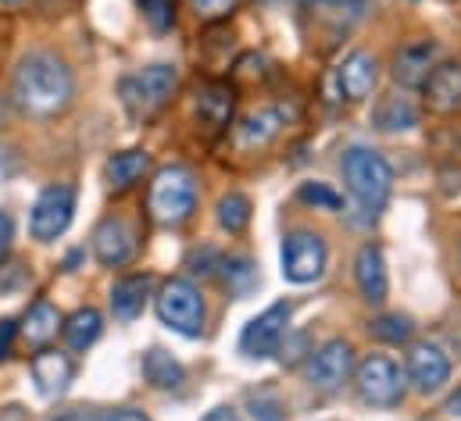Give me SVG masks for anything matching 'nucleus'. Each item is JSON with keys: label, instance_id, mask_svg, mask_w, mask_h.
Segmentation results:
<instances>
[{"label": "nucleus", "instance_id": "39", "mask_svg": "<svg viewBox=\"0 0 461 421\" xmlns=\"http://www.w3.org/2000/svg\"><path fill=\"white\" fill-rule=\"evenodd\" d=\"M50 421H104L101 415H90V411H68V415H58Z\"/></svg>", "mask_w": 461, "mask_h": 421}, {"label": "nucleus", "instance_id": "9", "mask_svg": "<svg viewBox=\"0 0 461 421\" xmlns=\"http://www.w3.org/2000/svg\"><path fill=\"white\" fill-rule=\"evenodd\" d=\"M290 315H294V308L286 300H279L268 311L250 318L243 325V332H240V354L243 357H254V361H265V357L279 354V343L290 332Z\"/></svg>", "mask_w": 461, "mask_h": 421}, {"label": "nucleus", "instance_id": "25", "mask_svg": "<svg viewBox=\"0 0 461 421\" xmlns=\"http://www.w3.org/2000/svg\"><path fill=\"white\" fill-rule=\"evenodd\" d=\"M61 332H65V339H68L72 350H86V346H94V343L101 339L104 318H101L97 308H79L76 315L61 325Z\"/></svg>", "mask_w": 461, "mask_h": 421}, {"label": "nucleus", "instance_id": "36", "mask_svg": "<svg viewBox=\"0 0 461 421\" xmlns=\"http://www.w3.org/2000/svg\"><path fill=\"white\" fill-rule=\"evenodd\" d=\"M11 236H14V221H11L7 210H0V257H4L7 246H11Z\"/></svg>", "mask_w": 461, "mask_h": 421}, {"label": "nucleus", "instance_id": "10", "mask_svg": "<svg viewBox=\"0 0 461 421\" xmlns=\"http://www.w3.org/2000/svg\"><path fill=\"white\" fill-rule=\"evenodd\" d=\"M94 254L104 268H125L136 261L140 254V236H136V225L122 214L104 218L97 228H94Z\"/></svg>", "mask_w": 461, "mask_h": 421}, {"label": "nucleus", "instance_id": "37", "mask_svg": "<svg viewBox=\"0 0 461 421\" xmlns=\"http://www.w3.org/2000/svg\"><path fill=\"white\" fill-rule=\"evenodd\" d=\"M201 421H240V415L232 408H215V411H208Z\"/></svg>", "mask_w": 461, "mask_h": 421}, {"label": "nucleus", "instance_id": "31", "mask_svg": "<svg viewBox=\"0 0 461 421\" xmlns=\"http://www.w3.org/2000/svg\"><path fill=\"white\" fill-rule=\"evenodd\" d=\"M297 197L304 201V204H312V208H322V210H340V193H333L326 183H304L301 190H297Z\"/></svg>", "mask_w": 461, "mask_h": 421}, {"label": "nucleus", "instance_id": "43", "mask_svg": "<svg viewBox=\"0 0 461 421\" xmlns=\"http://www.w3.org/2000/svg\"><path fill=\"white\" fill-rule=\"evenodd\" d=\"M458 139H461V132H458Z\"/></svg>", "mask_w": 461, "mask_h": 421}, {"label": "nucleus", "instance_id": "13", "mask_svg": "<svg viewBox=\"0 0 461 421\" xmlns=\"http://www.w3.org/2000/svg\"><path fill=\"white\" fill-rule=\"evenodd\" d=\"M29 372H32L36 393H40V397H47V400H58V397H65V393H68L72 375H76V364H72V357H68V354H61V350H50V346H47V350H36V354H32Z\"/></svg>", "mask_w": 461, "mask_h": 421}, {"label": "nucleus", "instance_id": "1", "mask_svg": "<svg viewBox=\"0 0 461 421\" xmlns=\"http://www.w3.org/2000/svg\"><path fill=\"white\" fill-rule=\"evenodd\" d=\"M76 94V79L72 68L58 58V54H29L22 58V65L14 68V83H11V97L32 118H54L72 104Z\"/></svg>", "mask_w": 461, "mask_h": 421}, {"label": "nucleus", "instance_id": "35", "mask_svg": "<svg viewBox=\"0 0 461 421\" xmlns=\"http://www.w3.org/2000/svg\"><path fill=\"white\" fill-rule=\"evenodd\" d=\"M14 336H18V325H14L11 318H4V321H0V361L11 357V343H14Z\"/></svg>", "mask_w": 461, "mask_h": 421}, {"label": "nucleus", "instance_id": "27", "mask_svg": "<svg viewBox=\"0 0 461 421\" xmlns=\"http://www.w3.org/2000/svg\"><path fill=\"white\" fill-rule=\"evenodd\" d=\"M222 268V279H226V290L232 297H247L254 286H258V268L247 261V257H230L219 264Z\"/></svg>", "mask_w": 461, "mask_h": 421}, {"label": "nucleus", "instance_id": "14", "mask_svg": "<svg viewBox=\"0 0 461 421\" xmlns=\"http://www.w3.org/2000/svg\"><path fill=\"white\" fill-rule=\"evenodd\" d=\"M440 65V43L422 40V43H408L397 50L393 58V79L404 90H422V83L429 79V72Z\"/></svg>", "mask_w": 461, "mask_h": 421}, {"label": "nucleus", "instance_id": "2", "mask_svg": "<svg viewBox=\"0 0 461 421\" xmlns=\"http://www.w3.org/2000/svg\"><path fill=\"white\" fill-rule=\"evenodd\" d=\"M344 183L350 190V197L357 201V208L365 210L368 218H375L379 210L386 208L390 190H393V168L390 161L372 150V147H350L344 154Z\"/></svg>", "mask_w": 461, "mask_h": 421}, {"label": "nucleus", "instance_id": "21", "mask_svg": "<svg viewBox=\"0 0 461 421\" xmlns=\"http://www.w3.org/2000/svg\"><path fill=\"white\" fill-rule=\"evenodd\" d=\"M147 172H150V154L147 150H122V154H112L104 161V183L115 193L132 190Z\"/></svg>", "mask_w": 461, "mask_h": 421}, {"label": "nucleus", "instance_id": "42", "mask_svg": "<svg viewBox=\"0 0 461 421\" xmlns=\"http://www.w3.org/2000/svg\"><path fill=\"white\" fill-rule=\"evenodd\" d=\"M4 4H14V0H4Z\"/></svg>", "mask_w": 461, "mask_h": 421}, {"label": "nucleus", "instance_id": "6", "mask_svg": "<svg viewBox=\"0 0 461 421\" xmlns=\"http://www.w3.org/2000/svg\"><path fill=\"white\" fill-rule=\"evenodd\" d=\"M326 239L312 228H294L286 239H283V250H279V264H283V279L286 282H297V286H308V282H319L322 272H326Z\"/></svg>", "mask_w": 461, "mask_h": 421}, {"label": "nucleus", "instance_id": "32", "mask_svg": "<svg viewBox=\"0 0 461 421\" xmlns=\"http://www.w3.org/2000/svg\"><path fill=\"white\" fill-rule=\"evenodd\" d=\"M236 4H240V0H194V11H197V18H204V22H219V18H230V11Z\"/></svg>", "mask_w": 461, "mask_h": 421}, {"label": "nucleus", "instance_id": "17", "mask_svg": "<svg viewBox=\"0 0 461 421\" xmlns=\"http://www.w3.org/2000/svg\"><path fill=\"white\" fill-rule=\"evenodd\" d=\"M354 279H357V290L368 304H383L386 293H390V275H386V261H383V250L375 243H365L357 254H354Z\"/></svg>", "mask_w": 461, "mask_h": 421}, {"label": "nucleus", "instance_id": "24", "mask_svg": "<svg viewBox=\"0 0 461 421\" xmlns=\"http://www.w3.org/2000/svg\"><path fill=\"white\" fill-rule=\"evenodd\" d=\"M143 379L154 386V390H179L183 382H186V368L172 357V354H165V350H147L143 354Z\"/></svg>", "mask_w": 461, "mask_h": 421}, {"label": "nucleus", "instance_id": "20", "mask_svg": "<svg viewBox=\"0 0 461 421\" xmlns=\"http://www.w3.org/2000/svg\"><path fill=\"white\" fill-rule=\"evenodd\" d=\"M147 297H150V275H125L112 286V315L115 321L129 325L143 315L147 308Z\"/></svg>", "mask_w": 461, "mask_h": 421}, {"label": "nucleus", "instance_id": "18", "mask_svg": "<svg viewBox=\"0 0 461 421\" xmlns=\"http://www.w3.org/2000/svg\"><path fill=\"white\" fill-rule=\"evenodd\" d=\"M286 125V114L279 107H261L254 114H247L240 125H236V147L240 150H265L279 139Z\"/></svg>", "mask_w": 461, "mask_h": 421}, {"label": "nucleus", "instance_id": "16", "mask_svg": "<svg viewBox=\"0 0 461 421\" xmlns=\"http://www.w3.org/2000/svg\"><path fill=\"white\" fill-rule=\"evenodd\" d=\"M379 83V61L368 54V50H354L350 58H344V65L337 68V86H340V97L357 104L365 97H372Z\"/></svg>", "mask_w": 461, "mask_h": 421}, {"label": "nucleus", "instance_id": "30", "mask_svg": "<svg viewBox=\"0 0 461 421\" xmlns=\"http://www.w3.org/2000/svg\"><path fill=\"white\" fill-rule=\"evenodd\" d=\"M247 404H250V415H254L258 421H283L286 418L283 400H279L272 390H258V393H250V397H247Z\"/></svg>", "mask_w": 461, "mask_h": 421}, {"label": "nucleus", "instance_id": "29", "mask_svg": "<svg viewBox=\"0 0 461 421\" xmlns=\"http://www.w3.org/2000/svg\"><path fill=\"white\" fill-rule=\"evenodd\" d=\"M140 11L154 32H168L176 25V0H140Z\"/></svg>", "mask_w": 461, "mask_h": 421}, {"label": "nucleus", "instance_id": "5", "mask_svg": "<svg viewBox=\"0 0 461 421\" xmlns=\"http://www.w3.org/2000/svg\"><path fill=\"white\" fill-rule=\"evenodd\" d=\"M154 311L165 328L186 339H197L204 332V297L190 279H168L154 297Z\"/></svg>", "mask_w": 461, "mask_h": 421}, {"label": "nucleus", "instance_id": "11", "mask_svg": "<svg viewBox=\"0 0 461 421\" xmlns=\"http://www.w3.org/2000/svg\"><path fill=\"white\" fill-rule=\"evenodd\" d=\"M354 372V350L347 339H326L315 354H312V364H308V382L319 390V393H337L344 390V382Z\"/></svg>", "mask_w": 461, "mask_h": 421}, {"label": "nucleus", "instance_id": "3", "mask_svg": "<svg viewBox=\"0 0 461 421\" xmlns=\"http://www.w3.org/2000/svg\"><path fill=\"white\" fill-rule=\"evenodd\" d=\"M197 210V179L190 168L183 165H165L154 183H150V193H147V214L165 225V228H176L183 221H190Z\"/></svg>", "mask_w": 461, "mask_h": 421}, {"label": "nucleus", "instance_id": "8", "mask_svg": "<svg viewBox=\"0 0 461 421\" xmlns=\"http://www.w3.org/2000/svg\"><path fill=\"white\" fill-rule=\"evenodd\" d=\"M76 218V186L72 183H50L29 210V232L40 243H54Z\"/></svg>", "mask_w": 461, "mask_h": 421}, {"label": "nucleus", "instance_id": "7", "mask_svg": "<svg viewBox=\"0 0 461 421\" xmlns=\"http://www.w3.org/2000/svg\"><path fill=\"white\" fill-rule=\"evenodd\" d=\"M354 386L368 408H397L404 400L401 368L386 354H368L354 372Z\"/></svg>", "mask_w": 461, "mask_h": 421}, {"label": "nucleus", "instance_id": "4", "mask_svg": "<svg viewBox=\"0 0 461 421\" xmlns=\"http://www.w3.org/2000/svg\"><path fill=\"white\" fill-rule=\"evenodd\" d=\"M176 86H179V72L172 65H150V68H143L136 76H125L118 94H122V104L132 118L147 121L172 101Z\"/></svg>", "mask_w": 461, "mask_h": 421}, {"label": "nucleus", "instance_id": "28", "mask_svg": "<svg viewBox=\"0 0 461 421\" xmlns=\"http://www.w3.org/2000/svg\"><path fill=\"white\" fill-rule=\"evenodd\" d=\"M368 328H372L375 339L393 343V346H401V343H408V339L415 336V325H411L408 315H383V318H375Z\"/></svg>", "mask_w": 461, "mask_h": 421}, {"label": "nucleus", "instance_id": "33", "mask_svg": "<svg viewBox=\"0 0 461 421\" xmlns=\"http://www.w3.org/2000/svg\"><path fill=\"white\" fill-rule=\"evenodd\" d=\"M25 282H29V272H25L18 261L0 264V293H18Z\"/></svg>", "mask_w": 461, "mask_h": 421}, {"label": "nucleus", "instance_id": "34", "mask_svg": "<svg viewBox=\"0 0 461 421\" xmlns=\"http://www.w3.org/2000/svg\"><path fill=\"white\" fill-rule=\"evenodd\" d=\"M304 346H308V336H304V332H297V336L286 332V339L279 343V357H283V364H297V361L304 357Z\"/></svg>", "mask_w": 461, "mask_h": 421}, {"label": "nucleus", "instance_id": "40", "mask_svg": "<svg viewBox=\"0 0 461 421\" xmlns=\"http://www.w3.org/2000/svg\"><path fill=\"white\" fill-rule=\"evenodd\" d=\"M447 411H451V415H455V418H458V415H461V397H455V400H451V404H447Z\"/></svg>", "mask_w": 461, "mask_h": 421}, {"label": "nucleus", "instance_id": "41", "mask_svg": "<svg viewBox=\"0 0 461 421\" xmlns=\"http://www.w3.org/2000/svg\"><path fill=\"white\" fill-rule=\"evenodd\" d=\"M0 118H4V104H0Z\"/></svg>", "mask_w": 461, "mask_h": 421}, {"label": "nucleus", "instance_id": "12", "mask_svg": "<svg viewBox=\"0 0 461 421\" xmlns=\"http://www.w3.org/2000/svg\"><path fill=\"white\" fill-rule=\"evenodd\" d=\"M408 379H411V386H415L422 397H433V393H440V390L447 386V379H451V357H447L437 343L422 339V343H415V346L408 350Z\"/></svg>", "mask_w": 461, "mask_h": 421}, {"label": "nucleus", "instance_id": "15", "mask_svg": "<svg viewBox=\"0 0 461 421\" xmlns=\"http://www.w3.org/2000/svg\"><path fill=\"white\" fill-rule=\"evenodd\" d=\"M426 107L437 114H458L461 111V61H440L429 79L422 83Z\"/></svg>", "mask_w": 461, "mask_h": 421}, {"label": "nucleus", "instance_id": "19", "mask_svg": "<svg viewBox=\"0 0 461 421\" xmlns=\"http://www.w3.org/2000/svg\"><path fill=\"white\" fill-rule=\"evenodd\" d=\"M61 325H65V318H61V311H58L50 300H36V304L29 308V315L22 318L18 336H22V343H25L29 350H47V346L58 339Z\"/></svg>", "mask_w": 461, "mask_h": 421}, {"label": "nucleus", "instance_id": "23", "mask_svg": "<svg viewBox=\"0 0 461 421\" xmlns=\"http://www.w3.org/2000/svg\"><path fill=\"white\" fill-rule=\"evenodd\" d=\"M232 107H236V94H232L226 83H208V86L197 94V118H201V125H208L212 132H219V129L230 125Z\"/></svg>", "mask_w": 461, "mask_h": 421}, {"label": "nucleus", "instance_id": "26", "mask_svg": "<svg viewBox=\"0 0 461 421\" xmlns=\"http://www.w3.org/2000/svg\"><path fill=\"white\" fill-rule=\"evenodd\" d=\"M250 214H254V208H250V197L247 193H226L219 201V225L226 232H232V236H240L250 225Z\"/></svg>", "mask_w": 461, "mask_h": 421}, {"label": "nucleus", "instance_id": "38", "mask_svg": "<svg viewBox=\"0 0 461 421\" xmlns=\"http://www.w3.org/2000/svg\"><path fill=\"white\" fill-rule=\"evenodd\" d=\"M104 421H150L147 415H140V411H132V408H122L115 415H108Z\"/></svg>", "mask_w": 461, "mask_h": 421}, {"label": "nucleus", "instance_id": "22", "mask_svg": "<svg viewBox=\"0 0 461 421\" xmlns=\"http://www.w3.org/2000/svg\"><path fill=\"white\" fill-rule=\"evenodd\" d=\"M372 121H375L379 132H408V129L419 125V104H415L404 90L386 94V97L379 101V107H375Z\"/></svg>", "mask_w": 461, "mask_h": 421}]
</instances>
